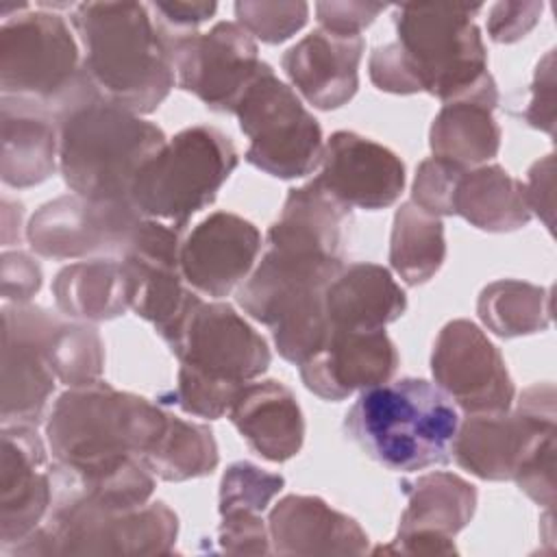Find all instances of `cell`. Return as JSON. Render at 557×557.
<instances>
[{
    "label": "cell",
    "instance_id": "f1b7e54d",
    "mask_svg": "<svg viewBox=\"0 0 557 557\" xmlns=\"http://www.w3.org/2000/svg\"><path fill=\"white\" fill-rule=\"evenodd\" d=\"M52 296L63 315L78 322H104L128 307V285L120 259L70 263L52 281Z\"/></svg>",
    "mask_w": 557,
    "mask_h": 557
},
{
    "label": "cell",
    "instance_id": "ab89813d",
    "mask_svg": "<svg viewBox=\"0 0 557 557\" xmlns=\"http://www.w3.org/2000/svg\"><path fill=\"white\" fill-rule=\"evenodd\" d=\"M368 72H370L372 85L381 91L400 94V96L420 91V87L413 78V72L396 41L372 50L370 61H368Z\"/></svg>",
    "mask_w": 557,
    "mask_h": 557
},
{
    "label": "cell",
    "instance_id": "4fadbf2b",
    "mask_svg": "<svg viewBox=\"0 0 557 557\" xmlns=\"http://www.w3.org/2000/svg\"><path fill=\"white\" fill-rule=\"evenodd\" d=\"M513 403V411L468 413L457 426L453 457L483 481H509L533 442L555 431L553 383H535Z\"/></svg>",
    "mask_w": 557,
    "mask_h": 557
},
{
    "label": "cell",
    "instance_id": "484cf974",
    "mask_svg": "<svg viewBox=\"0 0 557 557\" xmlns=\"http://www.w3.org/2000/svg\"><path fill=\"white\" fill-rule=\"evenodd\" d=\"M331 329L383 331L407 311V296L392 272L379 263H350L324 289Z\"/></svg>",
    "mask_w": 557,
    "mask_h": 557
},
{
    "label": "cell",
    "instance_id": "d6a6232c",
    "mask_svg": "<svg viewBox=\"0 0 557 557\" xmlns=\"http://www.w3.org/2000/svg\"><path fill=\"white\" fill-rule=\"evenodd\" d=\"M476 313L498 337L533 335L550 324V289L518 278H500L481 289Z\"/></svg>",
    "mask_w": 557,
    "mask_h": 557
},
{
    "label": "cell",
    "instance_id": "52a82bcc",
    "mask_svg": "<svg viewBox=\"0 0 557 557\" xmlns=\"http://www.w3.org/2000/svg\"><path fill=\"white\" fill-rule=\"evenodd\" d=\"M54 496L46 520L7 555H170L178 535L176 513L161 500L111 509L52 474Z\"/></svg>",
    "mask_w": 557,
    "mask_h": 557
},
{
    "label": "cell",
    "instance_id": "f6af8a7d",
    "mask_svg": "<svg viewBox=\"0 0 557 557\" xmlns=\"http://www.w3.org/2000/svg\"><path fill=\"white\" fill-rule=\"evenodd\" d=\"M555 159L553 154L542 157L540 161H535L531 165V170L527 172V183H522L524 187V198L529 205L531 215L535 213L548 231H553V213H555Z\"/></svg>",
    "mask_w": 557,
    "mask_h": 557
},
{
    "label": "cell",
    "instance_id": "277c9868",
    "mask_svg": "<svg viewBox=\"0 0 557 557\" xmlns=\"http://www.w3.org/2000/svg\"><path fill=\"white\" fill-rule=\"evenodd\" d=\"M459 416L453 400L424 379L363 389L344 420L346 437L394 472H416L453 459Z\"/></svg>",
    "mask_w": 557,
    "mask_h": 557
},
{
    "label": "cell",
    "instance_id": "f546056e",
    "mask_svg": "<svg viewBox=\"0 0 557 557\" xmlns=\"http://www.w3.org/2000/svg\"><path fill=\"white\" fill-rule=\"evenodd\" d=\"M407 507L400 513L398 533L433 531L455 537L466 529L476 509V487L453 472H429L400 481Z\"/></svg>",
    "mask_w": 557,
    "mask_h": 557
},
{
    "label": "cell",
    "instance_id": "d4e9b609",
    "mask_svg": "<svg viewBox=\"0 0 557 557\" xmlns=\"http://www.w3.org/2000/svg\"><path fill=\"white\" fill-rule=\"evenodd\" d=\"M0 174L9 187H33L48 181L59 161V126L39 102L2 96Z\"/></svg>",
    "mask_w": 557,
    "mask_h": 557
},
{
    "label": "cell",
    "instance_id": "7dc6e473",
    "mask_svg": "<svg viewBox=\"0 0 557 557\" xmlns=\"http://www.w3.org/2000/svg\"><path fill=\"white\" fill-rule=\"evenodd\" d=\"M374 553H400V555H453L457 553L453 537L433 531H403L396 533L394 544L379 546Z\"/></svg>",
    "mask_w": 557,
    "mask_h": 557
},
{
    "label": "cell",
    "instance_id": "b9f144b4",
    "mask_svg": "<svg viewBox=\"0 0 557 557\" xmlns=\"http://www.w3.org/2000/svg\"><path fill=\"white\" fill-rule=\"evenodd\" d=\"M529 126L553 135L555 128V50H548L537 67L531 83V98L524 109Z\"/></svg>",
    "mask_w": 557,
    "mask_h": 557
},
{
    "label": "cell",
    "instance_id": "e575fe53",
    "mask_svg": "<svg viewBox=\"0 0 557 557\" xmlns=\"http://www.w3.org/2000/svg\"><path fill=\"white\" fill-rule=\"evenodd\" d=\"M285 479L265 472L250 461L231 463L220 481V513L244 509L263 513L272 498L283 490Z\"/></svg>",
    "mask_w": 557,
    "mask_h": 557
},
{
    "label": "cell",
    "instance_id": "cb8c5ba5",
    "mask_svg": "<svg viewBox=\"0 0 557 557\" xmlns=\"http://www.w3.org/2000/svg\"><path fill=\"white\" fill-rule=\"evenodd\" d=\"M228 418L248 446L268 461L296 457L305 442V418L294 392L281 381H250L231 403Z\"/></svg>",
    "mask_w": 557,
    "mask_h": 557
},
{
    "label": "cell",
    "instance_id": "e0dca14e",
    "mask_svg": "<svg viewBox=\"0 0 557 557\" xmlns=\"http://www.w3.org/2000/svg\"><path fill=\"white\" fill-rule=\"evenodd\" d=\"M57 318L30 302L2 309V426H37L46 418L57 376L44 348Z\"/></svg>",
    "mask_w": 557,
    "mask_h": 557
},
{
    "label": "cell",
    "instance_id": "6da1fadb",
    "mask_svg": "<svg viewBox=\"0 0 557 557\" xmlns=\"http://www.w3.org/2000/svg\"><path fill=\"white\" fill-rule=\"evenodd\" d=\"M165 420L159 405L104 381L67 387L46 418L52 474L111 509L144 505L154 476L139 459Z\"/></svg>",
    "mask_w": 557,
    "mask_h": 557
},
{
    "label": "cell",
    "instance_id": "8d00e7d4",
    "mask_svg": "<svg viewBox=\"0 0 557 557\" xmlns=\"http://www.w3.org/2000/svg\"><path fill=\"white\" fill-rule=\"evenodd\" d=\"M511 481L537 505H555V431L540 435L520 459Z\"/></svg>",
    "mask_w": 557,
    "mask_h": 557
},
{
    "label": "cell",
    "instance_id": "d590c367",
    "mask_svg": "<svg viewBox=\"0 0 557 557\" xmlns=\"http://www.w3.org/2000/svg\"><path fill=\"white\" fill-rule=\"evenodd\" d=\"M237 24L263 44H283L296 35L309 17L307 2H235Z\"/></svg>",
    "mask_w": 557,
    "mask_h": 557
},
{
    "label": "cell",
    "instance_id": "7a4b0ae2",
    "mask_svg": "<svg viewBox=\"0 0 557 557\" xmlns=\"http://www.w3.org/2000/svg\"><path fill=\"white\" fill-rule=\"evenodd\" d=\"M350 209L315 181L289 189L281 215L268 228V248L239 285V307L274 326L298 307L322 300L326 285L344 268V226Z\"/></svg>",
    "mask_w": 557,
    "mask_h": 557
},
{
    "label": "cell",
    "instance_id": "603a6c76",
    "mask_svg": "<svg viewBox=\"0 0 557 557\" xmlns=\"http://www.w3.org/2000/svg\"><path fill=\"white\" fill-rule=\"evenodd\" d=\"M276 555H363L368 535L359 522L318 496L289 494L268 516Z\"/></svg>",
    "mask_w": 557,
    "mask_h": 557
},
{
    "label": "cell",
    "instance_id": "f35d334b",
    "mask_svg": "<svg viewBox=\"0 0 557 557\" xmlns=\"http://www.w3.org/2000/svg\"><path fill=\"white\" fill-rule=\"evenodd\" d=\"M222 522L218 529L220 548L228 555H268L272 553L268 524L257 511H226L220 513Z\"/></svg>",
    "mask_w": 557,
    "mask_h": 557
},
{
    "label": "cell",
    "instance_id": "5bb4252c",
    "mask_svg": "<svg viewBox=\"0 0 557 557\" xmlns=\"http://www.w3.org/2000/svg\"><path fill=\"white\" fill-rule=\"evenodd\" d=\"M170 46L178 87L218 113L235 111L263 65L255 37L237 22L170 37Z\"/></svg>",
    "mask_w": 557,
    "mask_h": 557
},
{
    "label": "cell",
    "instance_id": "d6986e66",
    "mask_svg": "<svg viewBox=\"0 0 557 557\" xmlns=\"http://www.w3.org/2000/svg\"><path fill=\"white\" fill-rule=\"evenodd\" d=\"M54 485L37 426H2L0 455V550L30 535L52 507Z\"/></svg>",
    "mask_w": 557,
    "mask_h": 557
},
{
    "label": "cell",
    "instance_id": "836d02e7",
    "mask_svg": "<svg viewBox=\"0 0 557 557\" xmlns=\"http://www.w3.org/2000/svg\"><path fill=\"white\" fill-rule=\"evenodd\" d=\"M46 359L54 376L67 387H87L102 381L104 346L89 322L57 318L46 339Z\"/></svg>",
    "mask_w": 557,
    "mask_h": 557
},
{
    "label": "cell",
    "instance_id": "74e56055",
    "mask_svg": "<svg viewBox=\"0 0 557 557\" xmlns=\"http://www.w3.org/2000/svg\"><path fill=\"white\" fill-rule=\"evenodd\" d=\"M463 172V168L444 159H424L416 170L411 202L437 218L453 215V194Z\"/></svg>",
    "mask_w": 557,
    "mask_h": 557
},
{
    "label": "cell",
    "instance_id": "4dcf8cb0",
    "mask_svg": "<svg viewBox=\"0 0 557 557\" xmlns=\"http://www.w3.org/2000/svg\"><path fill=\"white\" fill-rule=\"evenodd\" d=\"M218 461L220 455L211 429L172 413H168L152 446L141 455V463L150 474L170 483L207 476L218 468Z\"/></svg>",
    "mask_w": 557,
    "mask_h": 557
},
{
    "label": "cell",
    "instance_id": "8fae6325",
    "mask_svg": "<svg viewBox=\"0 0 557 557\" xmlns=\"http://www.w3.org/2000/svg\"><path fill=\"white\" fill-rule=\"evenodd\" d=\"M233 113L250 139L246 161L257 170L289 181L320 165L324 144L318 120L265 61Z\"/></svg>",
    "mask_w": 557,
    "mask_h": 557
},
{
    "label": "cell",
    "instance_id": "7402d4cb",
    "mask_svg": "<svg viewBox=\"0 0 557 557\" xmlns=\"http://www.w3.org/2000/svg\"><path fill=\"white\" fill-rule=\"evenodd\" d=\"M361 35H339L318 28L296 41L281 65L298 94L315 109L331 111L352 100L359 89Z\"/></svg>",
    "mask_w": 557,
    "mask_h": 557
},
{
    "label": "cell",
    "instance_id": "ffe728a7",
    "mask_svg": "<svg viewBox=\"0 0 557 557\" xmlns=\"http://www.w3.org/2000/svg\"><path fill=\"white\" fill-rule=\"evenodd\" d=\"M322 170L313 178L348 209H385L405 187V165L396 152L352 131H337L322 150Z\"/></svg>",
    "mask_w": 557,
    "mask_h": 557
},
{
    "label": "cell",
    "instance_id": "7c38bea8",
    "mask_svg": "<svg viewBox=\"0 0 557 557\" xmlns=\"http://www.w3.org/2000/svg\"><path fill=\"white\" fill-rule=\"evenodd\" d=\"M178 252L181 231L141 218L120 257L128 285V307L150 322L168 346L202 300L183 285Z\"/></svg>",
    "mask_w": 557,
    "mask_h": 557
},
{
    "label": "cell",
    "instance_id": "7bdbcfd3",
    "mask_svg": "<svg viewBox=\"0 0 557 557\" xmlns=\"http://www.w3.org/2000/svg\"><path fill=\"white\" fill-rule=\"evenodd\" d=\"M41 268L39 263L22 252H2V298L13 305H26L41 287Z\"/></svg>",
    "mask_w": 557,
    "mask_h": 557
},
{
    "label": "cell",
    "instance_id": "9a60e30c",
    "mask_svg": "<svg viewBox=\"0 0 557 557\" xmlns=\"http://www.w3.org/2000/svg\"><path fill=\"white\" fill-rule=\"evenodd\" d=\"M141 218L131 202H98L72 191L30 215L26 239L48 259H120Z\"/></svg>",
    "mask_w": 557,
    "mask_h": 557
},
{
    "label": "cell",
    "instance_id": "ba28073f",
    "mask_svg": "<svg viewBox=\"0 0 557 557\" xmlns=\"http://www.w3.org/2000/svg\"><path fill=\"white\" fill-rule=\"evenodd\" d=\"M483 4L429 2L400 4L394 11L400 46L420 91L442 102L476 94L494 83L474 15Z\"/></svg>",
    "mask_w": 557,
    "mask_h": 557
},
{
    "label": "cell",
    "instance_id": "ac0fdd59",
    "mask_svg": "<svg viewBox=\"0 0 557 557\" xmlns=\"http://www.w3.org/2000/svg\"><path fill=\"white\" fill-rule=\"evenodd\" d=\"M261 250L259 228L231 211H213L181 242L183 281L211 298H224L255 268Z\"/></svg>",
    "mask_w": 557,
    "mask_h": 557
},
{
    "label": "cell",
    "instance_id": "3957f363",
    "mask_svg": "<svg viewBox=\"0 0 557 557\" xmlns=\"http://www.w3.org/2000/svg\"><path fill=\"white\" fill-rule=\"evenodd\" d=\"M72 24L83 44V70L100 98L146 115L170 96L176 81L170 35L150 4L83 2Z\"/></svg>",
    "mask_w": 557,
    "mask_h": 557
},
{
    "label": "cell",
    "instance_id": "2e32d148",
    "mask_svg": "<svg viewBox=\"0 0 557 557\" xmlns=\"http://www.w3.org/2000/svg\"><path fill=\"white\" fill-rule=\"evenodd\" d=\"M431 372L437 387L468 413L511 409L516 387L500 350L470 320H450L435 337Z\"/></svg>",
    "mask_w": 557,
    "mask_h": 557
},
{
    "label": "cell",
    "instance_id": "1f68e13d",
    "mask_svg": "<svg viewBox=\"0 0 557 557\" xmlns=\"http://www.w3.org/2000/svg\"><path fill=\"white\" fill-rule=\"evenodd\" d=\"M446 259L444 224L437 215L420 209L411 200L403 202L394 215L389 237V263L407 285L431 281Z\"/></svg>",
    "mask_w": 557,
    "mask_h": 557
},
{
    "label": "cell",
    "instance_id": "ee69618b",
    "mask_svg": "<svg viewBox=\"0 0 557 557\" xmlns=\"http://www.w3.org/2000/svg\"><path fill=\"white\" fill-rule=\"evenodd\" d=\"M385 11V4L374 2H318L315 13L320 28L339 35H361L379 13Z\"/></svg>",
    "mask_w": 557,
    "mask_h": 557
},
{
    "label": "cell",
    "instance_id": "8992f818",
    "mask_svg": "<svg viewBox=\"0 0 557 557\" xmlns=\"http://www.w3.org/2000/svg\"><path fill=\"white\" fill-rule=\"evenodd\" d=\"M170 350L181 361L172 403L207 420L222 418L237 392L272 361L268 342L226 302L200 300Z\"/></svg>",
    "mask_w": 557,
    "mask_h": 557
},
{
    "label": "cell",
    "instance_id": "bcb514c9",
    "mask_svg": "<svg viewBox=\"0 0 557 557\" xmlns=\"http://www.w3.org/2000/svg\"><path fill=\"white\" fill-rule=\"evenodd\" d=\"M150 11L161 28L170 35L196 33V26L207 22L215 11V2H150Z\"/></svg>",
    "mask_w": 557,
    "mask_h": 557
},
{
    "label": "cell",
    "instance_id": "44dd1931",
    "mask_svg": "<svg viewBox=\"0 0 557 557\" xmlns=\"http://www.w3.org/2000/svg\"><path fill=\"white\" fill-rule=\"evenodd\" d=\"M400 357L383 331L331 329L324 346L300 368L309 392L322 400H344L355 392L387 383L398 370Z\"/></svg>",
    "mask_w": 557,
    "mask_h": 557
},
{
    "label": "cell",
    "instance_id": "4316f807",
    "mask_svg": "<svg viewBox=\"0 0 557 557\" xmlns=\"http://www.w3.org/2000/svg\"><path fill=\"white\" fill-rule=\"evenodd\" d=\"M496 107V83L485 85L472 96L444 102L429 131L433 157L463 170L479 168L494 159L500 148V126L494 120Z\"/></svg>",
    "mask_w": 557,
    "mask_h": 557
},
{
    "label": "cell",
    "instance_id": "83f0119b",
    "mask_svg": "<svg viewBox=\"0 0 557 557\" xmlns=\"http://www.w3.org/2000/svg\"><path fill=\"white\" fill-rule=\"evenodd\" d=\"M453 215H461L487 233H511L531 220L522 181L496 163L470 168L459 176L453 194Z\"/></svg>",
    "mask_w": 557,
    "mask_h": 557
},
{
    "label": "cell",
    "instance_id": "9c48e42d",
    "mask_svg": "<svg viewBox=\"0 0 557 557\" xmlns=\"http://www.w3.org/2000/svg\"><path fill=\"white\" fill-rule=\"evenodd\" d=\"M237 161L235 144L220 128H183L141 165L131 185V205L139 215L183 231L191 215L215 200Z\"/></svg>",
    "mask_w": 557,
    "mask_h": 557
},
{
    "label": "cell",
    "instance_id": "60d3db41",
    "mask_svg": "<svg viewBox=\"0 0 557 557\" xmlns=\"http://www.w3.org/2000/svg\"><path fill=\"white\" fill-rule=\"evenodd\" d=\"M544 4L527 2H496L487 13V35L496 44H516L527 37L542 15Z\"/></svg>",
    "mask_w": 557,
    "mask_h": 557
},
{
    "label": "cell",
    "instance_id": "5b68a950",
    "mask_svg": "<svg viewBox=\"0 0 557 557\" xmlns=\"http://www.w3.org/2000/svg\"><path fill=\"white\" fill-rule=\"evenodd\" d=\"M57 126L65 185L98 202H131L137 172L168 141L157 124L100 98L98 91L67 107Z\"/></svg>",
    "mask_w": 557,
    "mask_h": 557
},
{
    "label": "cell",
    "instance_id": "30bf717a",
    "mask_svg": "<svg viewBox=\"0 0 557 557\" xmlns=\"http://www.w3.org/2000/svg\"><path fill=\"white\" fill-rule=\"evenodd\" d=\"M0 89L44 104L54 120L89 96L78 44L59 13L22 11L0 26Z\"/></svg>",
    "mask_w": 557,
    "mask_h": 557
}]
</instances>
